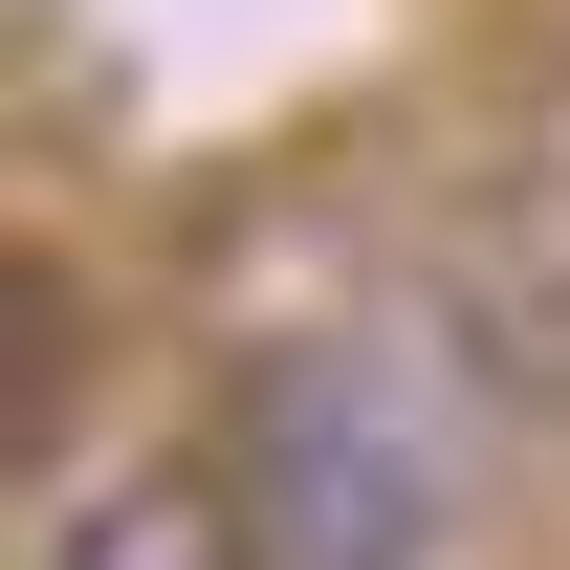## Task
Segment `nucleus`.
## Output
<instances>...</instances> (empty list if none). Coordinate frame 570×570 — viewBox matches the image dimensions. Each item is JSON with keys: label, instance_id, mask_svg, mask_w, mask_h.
<instances>
[{"label": "nucleus", "instance_id": "2", "mask_svg": "<svg viewBox=\"0 0 570 570\" xmlns=\"http://www.w3.org/2000/svg\"><path fill=\"white\" fill-rule=\"evenodd\" d=\"M45 570H242V527H219L198 461H154V483H88L67 527H45Z\"/></svg>", "mask_w": 570, "mask_h": 570}, {"label": "nucleus", "instance_id": "1", "mask_svg": "<svg viewBox=\"0 0 570 570\" xmlns=\"http://www.w3.org/2000/svg\"><path fill=\"white\" fill-rule=\"evenodd\" d=\"M219 527L242 570H439L461 483H483V417L439 395L417 330H264V352L219 373V439H198Z\"/></svg>", "mask_w": 570, "mask_h": 570}]
</instances>
